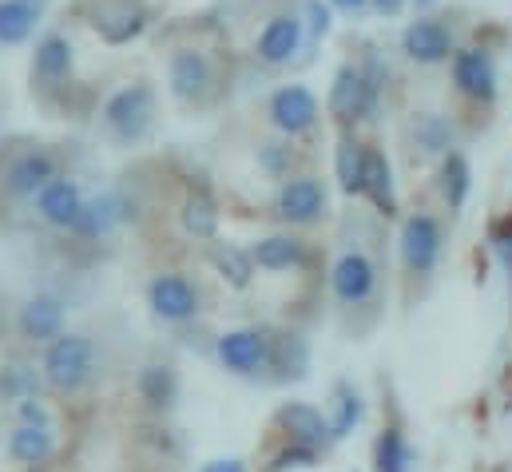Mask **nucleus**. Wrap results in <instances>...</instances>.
<instances>
[{
    "label": "nucleus",
    "instance_id": "obj_20",
    "mask_svg": "<svg viewBox=\"0 0 512 472\" xmlns=\"http://www.w3.org/2000/svg\"><path fill=\"white\" fill-rule=\"evenodd\" d=\"M40 24V0H0V44H28Z\"/></svg>",
    "mask_w": 512,
    "mask_h": 472
},
{
    "label": "nucleus",
    "instance_id": "obj_27",
    "mask_svg": "<svg viewBox=\"0 0 512 472\" xmlns=\"http://www.w3.org/2000/svg\"><path fill=\"white\" fill-rule=\"evenodd\" d=\"M473 187V167L461 151H445V167H441V195L449 203V211H461Z\"/></svg>",
    "mask_w": 512,
    "mask_h": 472
},
{
    "label": "nucleus",
    "instance_id": "obj_32",
    "mask_svg": "<svg viewBox=\"0 0 512 472\" xmlns=\"http://www.w3.org/2000/svg\"><path fill=\"white\" fill-rule=\"evenodd\" d=\"M32 389H36V377L24 369V365H8L4 373H0V397L4 401H28L32 397Z\"/></svg>",
    "mask_w": 512,
    "mask_h": 472
},
{
    "label": "nucleus",
    "instance_id": "obj_29",
    "mask_svg": "<svg viewBox=\"0 0 512 472\" xmlns=\"http://www.w3.org/2000/svg\"><path fill=\"white\" fill-rule=\"evenodd\" d=\"M362 421V401H358V393L342 381V385H334V413H330V437L334 441H342V437H350L354 433V425Z\"/></svg>",
    "mask_w": 512,
    "mask_h": 472
},
{
    "label": "nucleus",
    "instance_id": "obj_12",
    "mask_svg": "<svg viewBox=\"0 0 512 472\" xmlns=\"http://www.w3.org/2000/svg\"><path fill=\"white\" fill-rule=\"evenodd\" d=\"M147 306L163 322H191L199 314V290L183 274H159L147 286Z\"/></svg>",
    "mask_w": 512,
    "mask_h": 472
},
{
    "label": "nucleus",
    "instance_id": "obj_11",
    "mask_svg": "<svg viewBox=\"0 0 512 472\" xmlns=\"http://www.w3.org/2000/svg\"><path fill=\"white\" fill-rule=\"evenodd\" d=\"M401 258L413 274H429L441 262V223L433 215H409L401 223Z\"/></svg>",
    "mask_w": 512,
    "mask_h": 472
},
{
    "label": "nucleus",
    "instance_id": "obj_9",
    "mask_svg": "<svg viewBox=\"0 0 512 472\" xmlns=\"http://www.w3.org/2000/svg\"><path fill=\"white\" fill-rule=\"evenodd\" d=\"M449 64H453V84L461 96L477 104H489L497 96V64L485 48H457Z\"/></svg>",
    "mask_w": 512,
    "mask_h": 472
},
{
    "label": "nucleus",
    "instance_id": "obj_30",
    "mask_svg": "<svg viewBox=\"0 0 512 472\" xmlns=\"http://www.w3.org/2000/svg\"><path fill=\"white\" fill-rule=\"evenodd\" d=\"M413 135L425 151H449L453 147V131L441 116H417L413 119Z\"/></svg>",
    "mask_w": 512,
    "mask_h": 472
},
{
    "label": "nucleus",
    "instance_id": "obj_33",
    "mask_svg": "<svg viewBox=\"0 0 512 472\" xmlns=\"http://www.w3.org/2000/svg\"><path fill=\"white\" fill-rule=\"evenodd\" d=\"M318 461V449H310V445H290V449H282L278 457H274V465L270 472H282V469H306V465H314Z\"/></svg>",
    "mask_w": 512,
    "mask_h": 472
},
{
    "label": "nucleus",
    "instance_id": "obj_34",
    "mask_svg": "<svg viewBox=\"0 0 512 472\" xmlns=\"http://www.w3.org/2000/svg\"><path fill=\"white\" fill-rule=\"evenodd\" d=\"M306 24H310V40H322V36L330 32V24H334L330 4H322V0H306Z\"/></svg>",
    "mask_w": 512,
    "mask_h": 472
},
{
    "label": "nucleus",
    "instance_id": "obj_31",
    "mask_svg": "<svg viewBox=\"0 0 512 472\" xmlns=\"http://www.w3.org/2000/svg\"><path fill=\"white\" fill-rule=\"evenodd\" d=\"M378 469L382 472H405L409 469V453H405V441L397 429H385L382 441H378Z\"/></svg>",
    "mask_w": 512,
    "mask_h": 472
},
{
    "label": "nucleus",
    "instance_id": "obj_40",
    "mask_svg": "<svg viewBox=\"0 0 512 472\" xmlns=\"http://www.w3.org/2000/svg\"><path fill=\"white\" fill-rule=\"evenodd\" d=\"M413 4H417V8H433L437 0H413Z\"/></svg>",
    "mask_w": 512,
    "mask_h": 472
},
{
    "label": "nucleus",
    "instance_id": "obj_15",
    "mask_svg": "<svg viewBox=\"0 0 512 472\" xmlns=\"http://www.w3.org/2000/svg\"><path fill=\"white\" fill-rule=\"evenodd\" d=\"M64 322H68V310L56 294H36L20 306V318H16V330L24 342H52L64 334Z\"/></svg>",
    "mask_w": 512,
    "mask_h": 472
},
{
    "label": "nucleus",
    "instance_id": "obj_16",
    "mask_svg": "<svg viewBox=\"0 0 512 472\" xmlns=\"http://www.w3.org/2000/svg\"><path fill=\"white\" fill-rule=\"evenodd\" d=\"M215 354L231 373H258L270 365V338L262 330H231L219 338Z\"/></svg>",
    "mask_w": 512,
    "mask_h": 472
},
{
    "label": "nucleus",
    "instance_id": "obj_35",
    "mask_svg": "<svg viewBox=\"0 0 512 472\" xmlns=\"http://www.w3.org/2000/svg\"><path fill=\"white\" fill-rule=\"evenodd\" d=\"M16 413H20V421H24V425H48V413H44V405H40L36 397L20 401V405H16Z\"/></svg>",
    "mask_w": 512,
    "mask_h": 472
},
{
    "label": "nucleus",
    "instance_id": "obj_13",
    "mask_svg": "<svg viewBox=\"0 0 512 472\" xmlns=\"http://www.w3.org/2000/svg\"><path fill=\"white\" fill-rule=\"evenodd\" d=\"M330 286H334V298H338V302H346V306H362V302L374 298L378 270H374V262H370L366 254L350 250V254H342V258L334 262V270H330Z\"/></svg>",
    "mask_w": 512,
    "mask_h": 472
},
{
    "label": "nucleus",
    "instance_id": "obj_39",
    "mask_svg": "<svg viewBox=\"0 0 512 472\" xmlns=\"http://www.w3.org/2000/svg\"><path fill=\"white\" fill-rule=\"evenodd\" d=\"M374 4H378V12L393 16V12H401V4H405V0H374Z\"/></svg>",
    "mask_w": 512,
    "mask_h": 472
},
{
    "label": "nucleus",
    "instance_id": "obj_14",
    "mask_svg": "<svg viewBox=\"0 0 512 472\" xmlns=\"http://www.w3.org/2000/svg\"><path fill=\"white\" fill-rule=\"evenodd\" d=\"M215 72H211V60L199 52V48H179L171 56V68H167V84H171V96L183 100V104H195L207 96Z\"/></svg>",
    "mask_w": 512,
    "mask_h": 472
},
{
    "label": "nucleus",
    "instance_id": "obj_7",
    "mask_svg": "<svg viewBox=\"0 0 512 472\" xmlns=\"http://www.w3.org/2000/svg\"><path fill=\"white\" fill-rule=\"evenodd\" d=\"M401 48H405V56H409L413 64H445V60H453V52H457L449 24H441L437 16H417V20H409L405 32H401Z\"/></svg>",
    "mask_w": 512,
    "mask_h": 472
},
{
    "label": "nucleus",
    "instance_id": "obj_6",
    "mask_svg": "<svg viewBox=\"0 0 512 472\" xmlns=\"http://www.w3.org/2000/svg\"><path fill=\"white\" fill-rule=\"evenodd\" d=\"M326 187H322V179L318 175H294V179H286L282 187H278V199H274V207H278V215L286 219V223H294V227H310V223H318L322 215H326Z\"/></svg>",
    "mask_w": 512,
    "mask_h": 472
},
{
    "label": "nucleus",
    "instance_id": "obj_25",
    "mask_svg": "<svg viewBox=\"0 0 512 472\" xmlns=\"http://www.w3.org/2000/svg\"><path fill=\"white\" fill-rule=\"evenodd\" d=\"M211 262H215V270H219L235 290L251 286V278H255V254L243 250V246H235V242H215V246H211Z\"/></svg>",
    "mask_w": 512,
    "mask_h": 472
},
{
    "label": "nucleus",
    "instance_id": "obj_19",
    "mask_svg": "<svg viewBox=\"0 0 512 472\" xmlns=\"http://www.w3.org/2000/svg\"><path fill=\"white\" fill-rule=\"evenodd\" d=\"M124 219H128V203H124L120 195H96V199L84 203V215H80V223H76L72 235L104 238V235H112Z\"/></svg>",
    "mask_w": 512,
    "mask_h": 472
},
{
    "label": "nucleus",
    "instance_id": "obj_26",
    "mask_svg": "<svg viewBox=\"0 0 512 472\" xmlns=\"http://www.w3.org/2000/svg\"><path fill=\"white\" fill-rule=\"evenodd\" d=\"M139 397L151 405V409H171L175 397H179V377L171 365H143L139 373Z\"/></svg>",
    "mask_w": 512,
    "mask_h": 472
},
{
    "label": "nucleus",
    "instance_id": "obj_1",
    "mask_svg": "<svg viewBox=\"0 0 512 472\" xmlns=\"http://www.w3.org/2000/svg\"><path fill=\"white\" fill-rule=\"evenodd\" d=\"M382 84H385V68L378 64V56H370L362 68L354 64H342L334 72V88H330V116L350 123V119H370L378 112V100H382Z\"/></svg>",
    "mask_w": 512,
    "mask_h": 472
},
{
    "label": "nucleus",
    "instance_id": "obj_10",
    "mask_svg": "<svg viewBox=\"0 0 512 472\" xmlns=\"http://www.w3.org/2000/svg\"><path fill=\"white\" fill-rule=\"evenodd\" d=\"M84 191H80V183L76 179H68V175H56L48 187H40V195H36V215L48 223V227H56V231H76V223H80V215H84Z\"/></svg>",
    "mask_w": 512,
    "mask_h": 472
},
{
    "label": "nucleus",
    "instance_id": "obj_24",
    "mask_svg": "<svg viewBox=\"0 0 512 472\" xmlns=\"http://www.w3.org/2000/svg\"><path fill=\"white\" fill-rule=\"evenodd\" d=\"M179 223H183V231L191 238H207L211 242V238L219 235V207H215V199L207 191H191L183 199Z\"/></svg>",
    "mask_w": 512,
    "mask_h": 472
},
{
    "label": "nucleus",
    "instance_id": "obj_28",
    "mask_svg": "<svg viewBox=\"0 0 512 472\" xmlns=\"http://www.w3.org/2000/svg\"><path fill=\"white\" fill-rule=\"evenodd\" d=\"M366 151L362 143H354L350 135L338 139V151H334V171H338V183L346 195H362V175H366Z\"/></svg>",
    "mask_w": 512,
    "mask_h": 472
},
{
    "label": "nucleus",
    "instance_id": "obj_3",
    "mask_svg": "<svg viewBox=\"0 0 512 472\" xmlns=\"http://www.w3.org/2000/svg\"><path fill=\"white\" fill-rule=\"evenodd\" d=\"M155 123V88L151 84H128L104 104V127L120 143H139Z\"/></svg>",
    "mask_w": 512,
    "mask_h": 472
},
{
    "label": "nucleus",
    "instance_id": "obj_4",
    "mask_svg": "<svg viewBox=\"0 0 512 472\" xmlns=\"http://www.w3.org/2000/svg\"><path fill=\"white\" fill-rule=\"evenodd\" d=\"M56 175H60V163L48 147H24L4 163L0 183H4L8 199H36L40 187H48Z\"/></svg>",
    "mask_w": 512,
    "mask_h": 472
},
{
    "label": "nucleus",
    "instance_id": "obj_18",
    "mask_svg": "<svg viewBox=\"0 0 512 472\" xmlns=\"http://www.w3.org/2000/svg\"><path fill=\"white\" fill-rule=\"evenodd\" d=\"M278 425L290 433V441L310 445V449H318V445L330 437V421H326L314 405H306V401H286V405L278 409Z\"/></svg>",
    "mask_w": 512,
    "mask_h": 472
},
{
    "label": "nucleus",
    "instance_id": "obj_37",
    "mask_svg": "<svg viewBox=\"0 0 512 472\" xmlns=\"http://www.w3.org/2000/svg\"><path fill=\"white\" fill-rule=\"evenodd\" d=\"M199 472H247V461H239V457H219V461H207Z\"/></svg>",
    "mask_w": 512,
    "mask_h": 472
},
{
    "label": "nucleus",
    "instance_id": "obj_38",
    "mask_svg": "<svg viewBox=\"0 0 512 472\" xmlns=\"http://www.w3.org/2000/svg\"><path fill=\"white\" fill-rule=\"evenodd\" d=\"M330 4H334V8H342V12H362L370 0H330Z\"/></svg>",
    "mask_w": 512,
    "mask_h": 472
},
{
    "label": "nucleus",
    "instance_id": "obj_17",
    "mask_svg": "<svg viewBox=\"0 0 512 472\" xmlns=\"http://www.w3.org/2000/svg\"><path fill=\"white\" fill-rule=\"evenodd\" d=\"M72 40L64 32H44L36 40V52H32V80L40 88H56L72 76Z\"/></svg>",
    "mask_w": 512,
    "mask_h": 472
},
{
    "label": "nucleus",
    "instance_id": "obj_2",
    "mask_svg": "<svg viewBox=\"0 0 512 472\" xmlns=\"http://www.w3.org/2000/svg\"><path fill=\"white\" fill-rule=\"evenodd\" d=\"M96 365H100V354H96V342L92 338H84V334H60V338L48 342L44 361H40V373H44V381L56 393H80L96 377Z\"/></svg>",
    "mask_w": 512,
    "mask_h": 472
},
{
    "label": "nucleus",
    "instance_id": "obj_8",
    "mask_svg": "<svg viewBox=\"0 0 512 472\" xmlns=\"http://www.w3.org/2000/svg\"><path fill=\"white\" fill-rule=\"evenodd\" d=\"M302 40H306V24L294 12H278V16H270L262 24V32L255 40V56L266 68H282V64H290L298 56Z\"/></svg>",
    "mask_w": 512,
    "mask_h": 472
},
{
    "label": "nucleus",
    "instance_id": "obj_5",
    "mask_svg": "<svg viewBox=\"0 0 512 472\" xmlns=\"http://www.w3.org/2000/svg\"><path fill=\"white\" fill-rule=\"evenodd\" d=\"M266 116H270V123H274L282 135L294 139V135L314 131V123L322 119V104H318V96H314L306 84H282V88L270 96Z\"/></svg>",
    "mask_w": 512,
    "mask_h": 472
},
{
    "label": "nucleus",
    "instance_id": "obj_22",
    "mask_svg": "<svg viewBox=\"0 0 512 472\" xmlns=\"http://www.w3.org/2000/svg\"><path fill=\"white\" fill-rule=\"evenodd\" d=\"M52 449H56V441H52V425H16L12 429V437H8V453H12V461H20V465H44L48 457H52Z\"/></svg>",
    "mask_w": 512,
    "mask_h": 472
},
{
    "label": "nucleus",
    "instance_id": "obj_21",
    "mask_svg": "<svg viewBox=\"0 0 512 472\" xmlns=\"http://www.w3.org/2000/svg\"><path fill=\"white\" fill-rule=\"evenodd\" d=\"M362 195L382 211V215H393L397 211V191H393V167L382 151H366V175H362Z\"/></svg>",
    "mask_w": 512,
    "mask_h": 472
},
{
    "label": "nucleus",
    "instance_id": "obj_36",
    "mask_svg": "<svg viewBox=\"0 0 512 472\" xmlns=\"http://www.w3.org/2000/svg\"><path fill=\"white\" fill-rule=\"evenodd\" d=\"M282 155H290V147L266 143V147H262V167H266L270 175H282V171H286V167H282Z\"/></svg>",
    "mask_w": 512,
    "mask_h": 472
},
{
    "label": "nucleus",
    "instance_id": "obj_23",
    "mask_svg": "<svg viewBox=\"0 0 512 472\" xmlns=\"http://www.w3.org/2000/svg\"><path fill=\"white\" fill-rule=\"evenodd\" d=\"M255 266L258 270H290V266H302L306 262V246H302V238L294 235H270L262 238L255 250Z\"/></svg>",
    "mask_w": 512,
    "mask_h": 472
}]
</instances>
